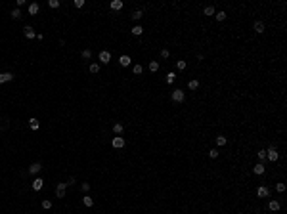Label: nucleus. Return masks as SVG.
<instances>
[{"instance_id": "f257e3e1", "label": "nucleus", "mask_w": 287, "mask_h": 214, "mask_svg": "<svg viewBox=\"0 0 287 214\" xmlns=\"http://www.w3.org/2000/svg\"><path fill=\"white\" fill-rule=\"evenodd\" d=\"M266 159L270 161V163H276V161L280 159V153L276 151V147H268L266 149Z\"/></svg>"}, {"instance_id": "0eeeda50", "label": "nucleus", "mask_w": 287, "mask_h": 214, "mask_svg": "<svg viewBox=\"0 0 287 214\" xmlns=\"http://www.w3.org/2000/svg\"><path fill=\"white\" fill-rule=\"evenodd\" d=\"M100 61L107 65V63L111 61V54H109V52H105V50H103V52H100Z\"/></svg>"}, {"instance_id": "412c9836", "label": "nucleus", "mask_w": 287, "mask_h": 214, "mask_svg": "<svg viewBox=\"0 0 287 214\" xmlns=\"http://www.w3.org/2000/svg\"><path fill=\"white\" fill-rule=\"evenodd\" d=\"M147 67H149V71H151V73H155V71H159V63H157V61H149V65H147Z\"/></svg>"}, {"instance_id": "5701e85b", "label": "nucleus", "mask_w": 287, "mask_h": 214, "mask_svg": "<svg viewBox=\"0 0 287 214\" xmlns=\"http://www.w3.org/2000/svg\"><path fill=\"white\" fill-rule=\"evenodd\" d=\"M188 88H190V90H197V88H199V80H195V78H193V80H190Z\"/></svg>"}, {"instance_id": "2eb2a0df", "label": "nucleus", "mask_w": 287, "mask_h": 214, "mask_svg": "<svg viewBox=\"0 0 287 214\" xmlns=\"http://www.w3.org/2000/svg\"><path fill=\"white\" fill-rule=\"evenodd\" d=\"M83 203H84V207H92V205H94V199H92V197H88V195H86V197H83Z\"/></svg>"}, {"instance_id": "f03ea898", "label": "nucleus", "mask_w": 287, "mask_h": 214, "mask_svg": "<svg viewBox=\"0 0 287 214\" xmlns=\"http://www.w3.org/2000/svg\"><path fill=\"white\" fill-rule=\"evenodd\" d=\"M184 90H180V88H176L174 92H172V100L176 101V103H180V101H184Z\"/></svg>"}, {"instance_id": "f3484780", "label": "nucleus", "mask_w": 287, "mask_h": 214, "mask_svg": "<svg viewBox=\"0 0 287 214\" xmlns=\"http://www.w3.org/2000/svg\"><path fill=\"white\" fill-rule=\"evenodd\" d=\"M142 15H144V13H142V10H136V12H132V15H130V17H132L134 21H140Z\"/></svg>"}, {"instance_id": "cd10ccee", "label": "nucleus", "mask_w": 287, "mask_h": 214, "mask_svg": "<svg viewBox=\"0 0 287 214\" xmlns=\"http://www.w3.org/2000/svg\"><path fill=\"white\" fill-rule=\"evenodd\" d=\"M40 205H42V208H44V210H48V208H52V201H48V199H44V201L40 203Z\"/></svg>"}, {"instance_id": "6e6552de", "label": "nucleus", "mask_w": 287, "mask_h": 214, "mask_svg": "<svg viewBox=\"0 0 287 214\" xmlns=\"http://www.w3.org/2000/svg\"><path fill=\"white\" fill-rule=\"evenodd\" d=\"M10 80H13V75H12V73H0V84L10 82Z\"/></svg>"}, {"instance_id": "c85d7f7f", "label": "nucleus", "mask_w": 287, "mask_h": 214, "mask_svg": "<svg viewBox=\"0 0 287 214\" xmlns=\"http://www.w3.org/2000/svg\"><path fill=\"white\" fill-rule=\"evenodd\" d=\"M205 15H214V6H207L205 8Z\"/></svg>"}, {"instance_id": "2f4dec72", "label": "nucleus", "mask_w": 287, "mask_h": 214, "mask_svg": "<svg viewBox=\"0 0 287 214\" xmlns=\"http://www.w3.org/2000/svg\"><path fill=\"white\" fill-rule=\"evenodd\" d=\"M256 157L260 159V163H262V159H266V149H260V151L256 153Z\"/></svg>"}, {"instance_id": "dca6fc26", "label": "nucleus", "mask_w": 287, "mask_h": 214, "mask_svg": "<svg viewBox=\"0 0 287 214\" xmlns=\"http://www.w3.org/2000/svg\"><path fill=\"white\" fill-rule=\"evenodd\" d=\"M113 132L117 134V136H121V134H123V124H121V122H117V124H113Z\"/></svg>"}, {"instance_id": "b1692460", "label": "nucleus", "mask_w": 287, "mask_h": 214, "mask_svg": "<svg viewBox=\"0 0 287 214\" xmlns=\"http://www.w3.org/2000/svg\"><path fill=\"white\" fill-rule=\"evenodd\" d=\"M174 78H176V75H174V73H168V75L165 76V82H166V84H172Z\"/></svg>"}, {"instance_id": "ea45409f", "label": "nucleus", "mask_w": 287, "mask_h": 214, "mask_svg": "<svg viewBox=\"0 0 287 214\" xmlns=\"http://www.w3.org/2000/svg\"><path fill=\"white\" fill-rule=\"evenodd\" d=\"M88 189H90V183L84 182V183H83V191H88Z\"/></svg>"}, {"instance_id": "a878e982", "label": "nucleus", "mask_w": 287, "mask_h": 214, "mask_svg": "<svg viewBox=\"0 0 287 214\" xmlns=\"http://www.w3.org/2000/svg\"><path fill=\"white\" fill-rule=\"evenodd\" d=\"M132 71H134V75H142V71H144V67H142L140 63H138V65H134V67H132Z\"/></svg>"}, {"instance_id": "7ed1b4c3", "label": "nucleus", "mask_w": 287, "mask_h": 214, "mask_svg": "<svg viewBox=\"0 0 287 214\" xmlns=\"http://www.w3.org/2000/svg\"><path fill=\"white\" fill-rule=\"evenodd\" d=\"M65 189H67V183H57V187H56L57 199H63V197H65Z\"/></svg>"}, {"instance_id": "20e7f679", "label": "nucleus", "mask_w": 287, "mask_h": 214, "mask_svg": "<svg viewBox=\"0 0 287 214\" xmlns=\"http://www.w3.org/2000/svg\"><path fill=\"white\" fill-rule=\"evenodd\" d=\"M42 185H44V180H42V178H37V180H33V183H31V187L35 189V191H40Z\"/></svg>"}, {"instance_id": "c9c22d12", "label": "nucleus", "mask_w": 287, "mask_h": 214, "mask_svg": "<svg viewBox=\"0 0 287 214\" xmlns=\"http://www.w3.org/2000/svg\"><path fill=\"white\" fill-rule=\"evenodd\" d=\"M48 6H50V8H57V6H59V0H50V2H48Z\"/></svg>"}, {"instance_id": "4c0bfd02", "label": "nucleus", "mask_w": 287, "mask_h": 214, "mask_svg": "<svg viewBox=\"0 0 287 214\" xmlns=\"http://www.w3.org/2000/svg\"><path fill=\"white\" fill-rule=\"evenodd\" d=\"M73 4H75V8H83L84 6V0H75Z\"/></svg>"}, {"instance_id": "79ce46f5", "label": "nucleus", "mask_w": 287, "mask_h": 214, "mask_svg": "<svg viewBox=\"0 0 287 214\" xmlns=\"http://www.w3.org/2000/svg\"><path fill=\"white\" fill-rule=\"evenodd\" d=\"M255 214H260V212H255Z\"/></svg>"}, {"instance_id": "c756f323", "label": "nucleus", "mask_w": 287, "mask_h": 214, "mask_svg": "<svg viewBox=\"0 0 287 214\" xmlns=\"http://www.w3.org/2000/svg\"><path fill=\"white\" fill-rule=\"evenodd\" d=\"M186 65H188V63H186L184 59H180V61H176V67H178L180 71H184V69H186Z\"/></svg>"}, {"instance_id": "7c9ffc66", "label": "nucleus", "mask_w": 287, "mask_h": 214, "mask_svg": "<svg viewBox=\"0 0 287 214\" xmlns=\"http://www.w3.org/2000/svg\"><path fill=\"white\" fill-rule=\"evenodd\" d=\"M81 56H83V59H90V57H92V52H90V50H83Z\"/></svg>"}, {"instance_id": "f704fd0d", "label": "nucleus", "mask_w": 287, "mask_h": 214, "mask_svg": "<svg viewBox=\"0 0 287 214\" xmlns=\"http://www.w3.org/2000/svg\"><path fill=\"white\" fill-rule=\"evenodd\" d=\"M276 189H278L280 193H283V191H285V183H276Z\"/></svg>"}, {"instance_id": "39448f33", "label": "nucleus", "mask_w": 287, "mask_h": 214, "mask_svg": "<svg viewBox=\"0 0 287 214\" xmlns=\"http://www.w3.org/2000/svg\"><path fill=\"white\" fill-rule=\"evenodd\" d=\"M113 147L115 149H121V147H125V138H121V136H117V138H113Z\"/></svg>"}, {"instance_id": "72a5a7b5", "label": "nucleus", "mask_w": 287, "mask_h": 214, "mask_svg": "<svg viewBox=\"0 0 287 214\" xmlns=\"http://www.w3.org/2000/svg\"><path fill=\"white\" fill-rule=\"evenodd\" d=\"M216 144H218V145H226V138H224V136H218V138H216Z\"/></svg>"}, {"instance_id": "393cba45", "label": "nucleus", "mask_w": 287, "mask_h": 214, "mask_svg": "<svg viewBox=\"0 0 287 214\" xmlns=\"http://www.w3.org/2000/svg\"><path fill=\"white\" fill-rule=\"evenodd\" d=\"M29 126H31V130H38V120L37 119H31V120H29Z\"/></svg>"}, {"instance_id": "4be33fe9", "label": "nucleus", "mask_w": 287, "mask_h": 214, "mask_svg": "<svg viewBox=\"0 0 287 214\" xmlns=\"http://www.w3.org/2000/svg\"><path fill=\"white\" fill-rule=\"evenodd\" d=\"M142 33H144V29H142L140 25H134V27H132V35H136V37H140Z\"/></svg>"}, {"instance_id": "9b49d317", "label": "nucleus", "mask_w": 287, "mask_h": 214, "mask_svg": "<svg viewBox=\"0 0 287 214\" xmlns=\"http://www.w3.org/2000/svg\"><path fill=\"white\" fill-rule=\"evenodd\" d=\"M268 208H270L272 212H278V210L281 208V205H280V201H270L268 203Z\"/></svg>"}, {"instance_id": "ddd939ff", "label": "nucleus", "mask_w": 287, "mask_h": 214, "mask_svg": "<svg viewBox=\"0 0 287 214\" xmlns=\"http://www.w3.org/2000/svg\"><path fill=\"white\" fill-rule=\"evenodd\" d=\"M23 31H25V37H27V38H35V37H37V33H35V29H33L31 25H27Z\"/></svg>"}, {"instance_id": "4468645a", "label": "nucleus", "mask_w": 287, "mask_h": 214, "mask_svg": "<svg viewBox=\"0 0 287 214\" xmlns=\"http://www.w3.org/2000/svg\"><path fill=\"white\" fill-rule=\"evenodd\" d=\"M264 170H266V166H264V164H262V163H256L255 168H253V172H255V174H264Z\"/></svg>"}, {"instance_id": "423d86ee", "label": "nucleus", "mask_w": 287, "mask_h": 214, "mask_svg": "<svg viewBox=\"0 0 287 214\" xmlns=\"http://www.w3.org/2000/svg\"><path fill=\"white\" fill-rule=\"evenodd\" d=\"M256 195H258V197H262V199H264V197H268V195H270V189H268L266 185H260V187L256 189Z\"/></svg>"}, {"instance_id": "58836bf2", "label": "nucleus", "mask_w": 287, "mask_h": 214, "mask_svg": "<svg viewBox=\"0 0 287 214\" xmlns=\"http://www.w3.org/2000/svg\"><path fill=\"white\" fill-rule=\"evenodd\" d=\"M168 54H170V52L166 50V48H163V50H161V57H168Z\"/></svg>"}, {"instance_id": "6ab92c4d", "label": "nucleus", "mask_w": 287, "mask_h": 214, "mask_svg": "<svg viewBox=\"0 0 287 214\" xmlns=\"http://www.w3.org/2000/svg\"><path fill=\"white\" fill-rule=\"evenodd\" d=\"M121 8H123L121 0H113V2H111V10H121Z\"/></svg>"}, {"instance_id": "a211bd4d", "label": "nucleus", "mask_w": 287, "mask_h": 214, "mask_svg": "<svg viewBox=\"0 0 287 214\" xmlns=\"http://www.w3.org/2000/svg\"><path fill=\"white\" fill-rule=\"evenodd\" d=\"M255 31L256 33H264V23H262V21H255Z\"/></svg>"}, {"instance_id": "1a4fd4ad", "label": "nucleus", "mask_w": 287, "mask_h": 214, "mask_svg": "<svg viewBox=\"0 0 287 214\" xmlns=\"http://www.w3.org/2000/svg\"><path fill=\"white\" fill-rule=\"evenodd\" d=\"M42 170V166H40V163H33L31 166H29V174H38Z\"/></svg>"}, {"instance_id": "f8f14e48", "label": "nucleus", "mask_w": 287, "mask_h": 214, "mask_svg": "<svg viewBox=\"0 0 287 214\" xmlns=\"http://www.w3.org/2000/svg\"><path fill=\"white\" fill-rule=\"evenodd\" d=\"M38 10H40V6H38L37 2H33V4H29V15H37Z\"/></svg>"}, {"instance_id": "e433bc0d", "label": "nucleus", "mask_w": 287, "mask_h": 214, "mask_svg": "<svg viewBox=\"0 0 287 214\" xmlns=\"http://www.w3.org/2000/svg\"><path fill=\"white\" fill-rule=\"evenodd\" d=\"M209 157H210V159H216V157H218V151H216V149H210V151H209Z\"/></svg>"}, {"instance_id": "473e14b6", "label": "nucleus", "mask_w": 287, "mask_h": 214, "mask_svg": "<svg viewBox=\"0 0 287 214\" xmlns=\"http://www.w3.org/2000/svg\"><path fill=\"white\" fill-rule=\"evenodd\" d=\"M12 17H13V19H19V17H21V12H19L17 8H15V10L12 12Z\"/></svg>"}, {"instance_id": "aec40b11", "label": "nucleus", "mask_w": 287, "mask_h": 214, "mask_svg": "<svg viewBox=\"0 0 287 214\" xmlns=\"http://www.w3.org/2000/svg\"><path fill=\"white\" fill-rule=\"evenodd\" d=\"M88 71H90V73H94V75H96V73H100V65H98V63H90Z\"/></svg>"}, {"instance_id": "a19ab883", "label": "nucleus", "mask_w": 287, "mask_h": 214, "mask_svg": "<svg viewBox=\"0 0 287 214\" xmlns=\"http://www.w3.org/2000/svg\"><path fill=\"white\" fill-rule=\"evenodd\" d=\"M6 126H8L6 124V119H2V120H0V128H6Z\"/></svg>"}, {"instance_id": "9d476101", "label": "nucleus", "mask_w": 287, "mask_h": 214, "mask_svg": "<svg viewBox=\"0 0 287 214\" xmlns=\"http://www.w3.org/2000/svg\"><path fill=\"white\" fill-rule=\"evenodd\" d=\"M119 63H121V67H128L132 63V59H130V56H121L119 57Z\"/></svg>"}, {"instance_id": "bb28decb", "label": "nucleus", "mask_w": 287, "mask_h": 214, "mask_svg": "<svg viewBox=\"0 0 287 214\" xmlns=\"http://www.w3.org/2000/svg\"><path fill=\"white\" fill-rule=\"evenodd\" d=\"M214 17H216V21H224V19H226V13H224V12H216V13H214Z\"/></svg>"}]
</instances>
